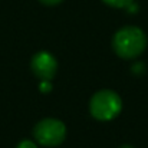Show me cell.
<instances>
[{"mask_svg":"<svg viewBox=\"0 0 148 148\" xmlns=\"http://www.w3.org/2000/svg\"><path fill=\"white\" fill-rule=\"evenodd\" d=\"M121 148H132V147H131V145H122Z\"/></svg>","mask_w":148,"mask_h":148,"instance_id":"30bf717a","label":"cell"},{"mask_svg":"<svg viewBox=\"0 0 148 148\" xmlns=\"http://www.w3.org/2000/svg\"><path fill=\"white\" fill-rule=\"evenodd\" d=\"M16 148H38V147H36L35 143H32V141H29V140H25V141L19 143Z\"/></svg>","mask_w":148,"mask_h":148,"instance_id":"52a82bcc","label":"cell"},{"mask_svg":"<svg viewBox=\"0 0 148 148\" xmlns=\"http://www.w3.org/2000/svg\"><path fill=\"white\" fill-rule=\"evenodd\" d=\"M33 135L36 141L45 147H58L66 138V127L59 119L45 118L36 124Z\"/></svg>","mask_w":148,"mask_h":148,"instance_id":"3957f363","label":"cell"},{"mask_svg":"<svg viewBox=\"0 0 148 148\" xmlns=\"http://www.w3.org/2000/svg\"><path fill=\"white\" fill-rule=\"evenodd\" d=\"M30 68L40 81H52L58 71V60L52 53L42 50L32 58Z\"/></svg>","mask_w":148,"mask_h":148,"instance_id":"277c9868","label":"cell"},{"mask_svg":"<svg viewBox=\"0 0 148 148\" xmlns=\"http://www.w3.org/2000/svg\"><path fill=\"white\" fill-rule=\"evenodd\" d=\"M121 109L122 99L111 89L98 91L89 101V112L98 121H111L116 118Z\"/></svg>","mask_w":148,"mask_h":148,"instance_id":"7a4b0ae2","label":"cell"},{"mask_svg":"<svg viewBox=\"0 0 148 148\" xmlns=\"http://www.w3.org/2000/svg\"><path fill=\"white\" fill-rule=\"evenodd\" d=\"M143 71H144V63H141V62H140V63H135V65L132 66V72H134V73H141Z\"/></svg>","mask_w":148,"mask_h":148,"instance_id":"ba28073f","label":"cell"},{"mask_svg":"<svg viewBox=\"0 0 148 148\" xmlns=\"http://www.w3.org/2000/svg\"><path fill=\"white\" fill-rule=\"evenodd\" d=\"M114 52L122 59H134L147 48V36L137 26L121 27L112 38Z\"/></svg>","mask_w":148,"mask_h":148,"instance_id":"6da1fadb","label":"cell"},{"mask_svg":"<svg viewBox=\"0 0 148 148\" xmlns=\"http://www.w3.org/2000/svg\"><path fill=\"white\" fill-rule=\"evenodd\" d=\"M39 89H40V92H50V89H52V84H50V81H42L40 82V85H39Z\"/></svg>","mask_w":148,"mask_h":148,"instance_id":"8992f818","label":"cell"},{"mask_svg":"<svg viewBox=\"0 0 148 148\" xmlns=\"http://www.w3.org/2000/svg\"><path fill=\"white\" fill-rule=\"evenodd\" d=\"M105 4L111 6V7H116V9H127L131 3H134V0H102Z\"/></svg>","mask_w":148,"mask_h":148,"instance_id":"5b68a950","label":"cell"},{"mask_svg":"<svg viewBox=\"0 0 148 148\" xmlns=\"http://www.w3.org/2000/svg\"><path fill=\"white\" fill-rule=\"evenodd\" d=\"M40 3H43V4H46V6H55V4H59V3H62L63 0H39Z\"/></svg>","mask_w":148,"mask_h":148,"instance_id":"9c48e42d","label":"cell"}]
</instances>
